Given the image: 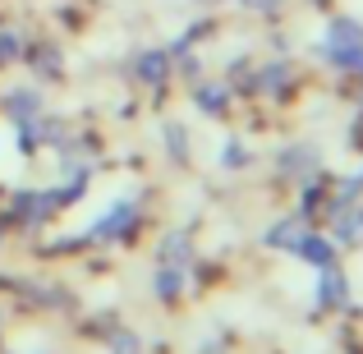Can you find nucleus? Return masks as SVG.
<instances>
[{
  "label": "nucleus",
  "mask_w": 363,
  "mask_h": 354,
  "mask_svg": "<svg viewBox=\"0 0 363 354\" xmlns=\"http://www.w3.org/2000/svg\"><path fill=\"white\" fill-rule=\"evenodd\" d=\"M133 221H138V207H133L129 198H124V203H116V207H111V212L101 216L97 226H92V239H116V235L129 231Z\"/></svg>",
  "instance_id": "nucleus-1"
},
{
  "label": "nucleus",
  "mask_w": 363,
  "mask_h": 354,
  "mask_svg": "<svg viewBox=\"0 0 363 354\" xmlns=\"http://www.w3.org/2000/svg\"><path fill=\"white\" fill-rule=\"evenodd\" d=\"M359 42H363V23L350 18V14H340V18L327 23V42H322V51H340V46H359Z\"/></svg>",
  "instance_id": "nucleus-2"
},
{
  "label": "nucleus",
  "mask_w": 363,
  "mask_h": 354,
  "mask_svg": "<svg viewBox=\"0 0 363 354\" xmlns=\"http://www.w3.org/2000/svg\"><path fill=\"white\" fill-rule=\"evenodd\" d=\"M133 74H138V83H152V88H157V83H166V74H170V55L152 46V51H143L138 60H133Z\"/></svg>",
  "instance_id": "nucleus-3"
},
{
  "label": "nucleus",
  "mask_w": 363,
  "mask_h": 354,
  "mask_svg": "<svg viewBox=\"0 0 363 354\" xmlns=\"http://www.w3.org/2000/svg\"><path fill=\"white\" fill-rule=\"evenodd\" d=\"M189 253H194V244L184 231H170L161 239V267H189Z\"/></svg>",
  "instance_id": "nucleus-4"
},
{
  "label": "nucleus",
  "mask_w": 363,
  "mask_h": 354,
  "mask_svg": "<svg viewBox=\"0 0 363 354\" xmlns=\"http://www.w3.org/2000/svg\"><path fill=\"white\" fill-rule=\"evenodd\" d=\"M5 106H9V120H33V116H42V97H37L33 88L9 92V97H5Z\"/></svg>",
  "instance_id": "nucleus-5"
},
{
  "label": "nucleus",
  "mask_w": 363,
  "mask_h": 354,
  "mask_svg": "<svg viewBox=\"0 0 363 354\" xmlns=\"http://www.w3.org/2000/svg\"><path fill=\"white\" fill-rule=\"evenodd\" d=\"M294 258H303V262H313V267H331V244L322 235H303L299 244H294Z\"/></svg>",
  "instance_id": "nucleus-6"
},
{
  "label": "nucleus",
  "mask_w": 363,
  "mask_h": 354,
  "mask_svg": "<svg viewBox=\"0 0 363 354\" xmlns=\"http://www.w3.org/2000/svg\"><path fill=\"white\" fill-rule=\"evenodd\" d=\"M303 235H308V231H303V221L285 216L281 226H272V231H267V244H272V248H290V253H294V244H299Z\"/></svg>",
  "instance_id": "nucleus-7"
},
{
  "label": "nucleus",
  "mask_w": 363,
  "mask_h": 354,
  "mask_svg": "<svg viewBox=\"0 0 363 354\" xmlns=\"http://www.w3.org/2000/svg\"><path fill=\"white\" fill-rule=\"evenodd\" d=\"M318 299L322 304H336V309H340V304H345V276H340L336 272V262H331V267H322V285H318Z\"/></svg>",
  "instance_id": "nucleus-8"
},
{
  "label": "nucleus",
  "mask_w": 363,
  "mask_h": 354,
  "mask_svg": "<svg viewBox=\"0 0 363 354\" xmlns=\"http://www.w3.org/2000/svg\"><path fill=\"white\" fill-rule=\"evenodd\" d=\"M194 101L207 111V116H221V111H225V88H221V83H198Z\"/></svg>",
  "instance_id": "nucleus-9"
},
{
  "label": "nucleus",
  "mask_w": 363,
  "mask_h": 354,
  "mask_svg": "<svg viewBox=\"0 0 363 354\" xmlns=\"http://www.w3.org/2000/svg\"><path fill=\"white\" fill-rule=\"evenodd\" d=\"M184 290V267H157V294L161 299H175Z\"/></svg>",
  "instance_id": "nucleus-10"
},
{
  "label": "nucleus",
  "mask_w": 363,
  "mask_h": 354,
  "mask_svg": "<svg viewBox=\"0 0 363 354\" xmlns=\"http://www.w3.org/2000/svg\"><path fill=\"white\" fill-rule=\"evenodd\" d=\"M336 239H340V244H359V239H363V212H345V216H340V221H336Z\"/></svg>",
  "instance_id": "nucleus-11"
},
{
  "label": "nucleus",
  "mask_w": 363,
  "mask_h": 354,
  "mask_svg": "<svg viewBox=\"0 0 363 354\" xmlns=\"http://www.w3.org/2000/svg\"><path fill=\"white\" fill-rule=\"evenodd\" d=\"M336 70H363V42L359 46H340V51H322Z\"/></svg>",
  "instance_id": "nucleus-12"
},
{
  "label": "nucleus",
  "mask_w": 363,
  "mask_h": 354,
  "mask_svg": "<svg viewBox=\"0 0 363 354\" xmlns=\"http://www.w3.org/2000/svg\"><path fill=\"white\" fill-rule=\"evenodd\" d=\"M313 161H318V157H313L308 148H290L281 157V170H313Z\"/></svg>",
  "instance_id": "nucleus-13"
},
{
  "label": "nucleus",
  "mask_w": 363,
  "mask_h": 354,
  "mask_svg": "<svg viewBox=\"0 0 363 354\" xmlns=\"http://www.w3.org/2000/svg\"><path fill=\"white\" fill-rule=\"evenodd\" d=\"M166 143H170V157H175V161L189 152V133L179 129V124H166Z\"/></svg>",
  "instance_id": "nucleus-14"
},
{
  "label": "nucleus",
  "mask_w": 363,
  "mask_h": 354,
  "mask_svg": "<svg viewBox=\"0 0 363 354\" xmlns=\"http://www.w3.org/2000/svg\"><path fill=\"white\" fill-rule=\"evenodd\" d=\"M18 55V37L14 33H0V65H9Z\"/></svg>",
  "instance_id": "nucleus-15"
},
{
  "label": "nucleus",
  "mask_w": 363,
  "mask_h": 354,
  "mask_svg": "<svg viewBox=\"0 0 363 354\" xmlns=\"http://www.w3.org/2000/svg\"><path fill=\"white\" fill-rule=\"evenodd\" d=\"M285 83V65H272V70L262 74V88H281Z\"/></svg>",
  "instance_id": "nucleus-16"
},
{
  "label": "nucleus",
  "mask_w": 363,
  "mask_h": 354,
  "mask_svg": "<svg viewBox=\"0 0 363 354\" xmlns=\"http://www.w3.org/2000/svg\"><path fill=\"white\" fill-rule=\"evenodd\" d=\"M225 161H230V166H240V161H244V148H240V143H230V148H225Z\"/></svg>",
  "instance_id": "nucleus-17"
},
{
  "label": "nucleus",
  "mask_w": 363,
  "mask_h": 354,
  "mask_svg": "<svg viewBox=\"0 0 363 354\" xmlns=\"http://www.w3.org/2000/svg\"><path fill=\"white\" fill-rule=\"evenodd\" d=\"M240 5H244V9H276L281 0H240Z\"/></svg>",
  "instance_id": "nucleus-18"
}]
</instances>
